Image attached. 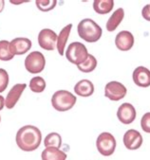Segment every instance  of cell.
I'll use <instances>...</instances> for the list:
<instances>
[{
    "instance_id": "cell-1",
    "label": "cell",
    "mask_w": 150,
    "mask_h": 160,
    "mask_svg": "<svg viewBox=\"0 0 150 160\" xmlns=\"http://www.w3.org/2000/svg\"><path fill=\"white\" fill-rule=\"evenodd\" d=\"M15 140L17 146L22 151L33 152L40 146L42 134L37 127L26 125L18 130Z\"/></svg>"
},
{
    "instance_id": "cell-2",
    "label": "cell",
    "mask_w": 150,
    "mask_h": 160,
    "mask_svg": "<svg viewBox=\"0 0 150 160\" xmlns=\"http://www.w3.org/2000/svg\"><path fill=\"white\" fill-rule=\"evenodd\" d=\"M79 36L85 42L94 43L97 42L102 36V28L92 19L85 18L80 21L77 27Z\"/></svg>"
},
{
    "instance_id": "cell-3",
    "label": "cell",
    "mask_w": 150,
    "mask_h": 160,
    "mask_svg": "<svg viewBox=\"0 0 150 160\" xmlns=\"http://www.w3.org/2000/svg\"><path fill=\"white\" fill-rule=\"evenodd\" d=\"M76 100V97L72 93L67 90H59L53 94L51 98V104L55 110L65 112L71 109L75 105Z\"/></svg>"
},
{
    "instance_id": "cell-4",
    "label": "cell",
    "mask_w": 150,
    "mask_h": 160,
    "mask_svg": "<svg viewBox=\"0 0 150 160\" xmlns=\"http://www.w3.org/2000/svg\"><path fill=\"white\" fill-rule=\"evenodd\" d=\"M88 52L85 46L80 42H73L70 44L66 51V57L69 62L74 65H81L88 57Z\"/></svg>"
},
{
    "instance_id": "cell-5",
    "label": "cell",
    "mask_w": 150,
    "mask_h": 160,
    "mask_svg": "<svg viewBox=\"0 0 150 160\" xmlns=\"http://www.w3.org/2000/svg\"><path fill=\"white\" fill-rule=\"evenodd\" d=\"M46 66L45 56L40 51H33L25 59V68L32 74H37L43 71Z\"/></svg>"
},
{
    "instance_id": "cell-6",
    "label": "cell",
    "mask_w": 150,
    "mask_h": 160,
    "mask_svg": "<svg viewBox=\"0 0 150 160\" xmlns=\"http://www.w3.org/2000/svg\"><path fill=\"white\" fill-rule=\"evenodd\" d=\"M96 147L98 152L104 156H109L113 154L116 149L115 138L110 133H102L96 140Z\"/></svg>"
},
{
    "instance_id": "cell-7",
    "label": "cell",
    "mask_w": 150,
    "mask_h": 160,
    "mask_svg": "<svg viewBox=\"0 0 150 160\" xmlns=\"http://www.w3.org/2000/svg\"><path fill=\"white\" fill-rule=\"evenodd\" d=\"M127 92V87L119 82H109L105 87V96L110 101L118 102L126 97Z\"/></svg>"
},
{
    "instance_id": "cell-8",
    "label": "cell",
    "mask_w": 150,
    "mask_h": 160,
    "mask_svg": "<svg viewBox=\"0 0 150 160\" xmlns=\"http://www.w3.org/2000/svg\"><path fill=\"white\" fill-rule=\"evenodd\" d=\"M57 34L49 28L42 29L38 34V44L46 50H53L57 46Z\"/></svg>"
},
{
    "instance_id": "cell-9",
    "label": "cell",
    "mask_w": 150,
    "mask_h": 160,
    "mask_svg": "<svg viewBox=\"0 0 150 160\" xmlns=\"http://www.w3.org/2000/svg\"><path fill=\"white\" fill-rule=\"evenodd\" d=\"M136 110L130 103H123L117 111L118 119L124 124H130L136 118Z\"/></svg>"
},
{
    "instance_id": "cell-10",
    "label": "cell",
    "mask_w": 150,
    "mask_h": 160,
    "mask_svg": "<svg viewBox=\"0 0 150 160\" xmlns=\"http://www.w3.org/2000/svg\"><path fill=\"white\" fill-rule=\"evenodd\" d=\"M115 45L118 49L122 51H127L131 49L134 45V36L127 30H123L119 32L115 38Z\"/></svg>"
},
{
    "instance_id": "cell-11",
    "label": "cell",
    "mask_w": 150,
    "mask_h": 160,
    "mask_svg": "<svg viewBox=\"0 0 150 160\" xmlns=\"http://www.w3.org/2000/svg\"><path fill=\"white\" fill-rule=\"evenodd\" d=\"M124 144L128 150H137L142 144V137L140 132L130 129L124 136Z\"/></svg>"
},
{
    "instance_id": "cell-12",
    "label": "cell",
    "mask_w": 150,
    "mask_h": 160,
    "mask_svg": "<svg viewBox=\"0 0 150 160\" xmlns=\"http://www.w3.org/2000/svg\"><path fill=\"white\" fill-rule=\"evenodd\" d=\"M26 87H27L26 83H17L12 87L5 100V105L8 109H13L14 107V105L17 103Z\"/></svg>"
},
{
    "instance_id": "cell-13",
    "label": "cell",
    "mask_w": 150,
    "mask_h": 160,
    "mask_svg": "<svg viewBox=\"0 0 150 160\" xmlns=\"http://www.w3.org/2000/svg\"><path fill=\"white\" fill-rule=\"evenodd\" d=\"M32 48V41L28 38H15L10 42V49L13 55H23Z\"/></svg>"
},
{
    "instance_id": "cell-14",
    "label": "cell",
    "mask_w": 150,
    "mask_h": 160,
    "mask_svg": "<svg viewBox=\"0 0 150 160\" xmlns=\"http://www.w3.org/2000/svg\"><path fill=\"white\" fill-rule=\"evenodd\" d=\"M133 82L140 87L150 86V70L144 67H138L133 71Z\"/></svg>"
},
{
    "instance_id": "cell-15",
    "label": "cell",
    "mask_w": 150,
    "mask_h": 160,
    "mask_svg": "<svg viewBox=\"0 0 150 160\" xmlns=\"http://www.w3.org/2000/svg\"><path fill=\"white\" fill-rule=\"evenodd\" d=\"M74 92L81 97H89L94 92V85L89 80H82L74 86Z\"/></svg>"
},
{
    "instance_id": "cell-16",
    "label": "cell",
    "mask_w": 150,
    "mask_h": 160,
    "mask_svg": "<svg viewBox=\"0 0 150 160\" xmlns=\"http://www.w3.org/2000/svg\"><path fill=\"white\" fill-rule=\"evenodd\" d=\"M41 157L42 160H66L67 153L58 148L49 147L42 152Z\"/></svg>"
},
{
    "instance_id": "cell-17",
    "label": "cell",
    "mask_w": 150,
    "mask_h": 160,
    "mask_svg": "<svg viewBox=\"0 0 150 160\" xmlns=\"http://www.w3.org/2000/svg\"><path fill=\"white\" fill-rule=\"evenodd\" d=\"M71 28H72V24H69L68 26H66L61 31H60V33L58 35V38H57V49H58V52L60 55H64V51H65V48H66V44H67V41L69 39V36H70V30H71Z\"/></svg>"
},
{
    "instance_id": "cell-18",
    "label": "cell",
    "mask_w": 150,
    "mask_h": 160,
    "mask_svg": "<svg viewBox=\"0 0 150 160\" xmlns=\"http://www.w3.org/2000/svg\"><path fill=\"white\" fill-rule=\"evenodd\" d=\"M124 16H125V12H124V9L120 8L118 10H116L113 14L109 17V19L107 20V23H106V29L108 31H114L118 26L121 24V22L123 21L124 19Z\"/></svg>"
},
{
    "instance_id": "cell-19",
    "label": "cell",
    "mask_w": 150,
    "mask_h": 160,
    "mask_svg": "<svg viewBox=\"0 0 150 160\" xmlns=\"http://www.w3.org/2000/svg\"><path fill=\"white\" fill-rule=\"evenodd\" d=\"M113 7V0H95L93 2V9L99 14H106L110 12Z\"/></svg>"
},
{
    "instance_id": "cell-20",
    "label": "cell",
    "mask_w": 150,
    "mask_h": 160,
    "mask_svg": "<svg viewBox=\"0 0 150 160\" xmlns=\"http://www.w3.org/2000/svg\"><path fill=\"white\" fill-rule=\"evenodd\" d=\"M77 67H78V69L82 72H85V73L92 72L97 67V60L93 55L89 54L87 59L83 63H81V65Z\"/></svg>"
},
{
    "instance_id": "cell-21",
    "label": "cell",
    "mask_w": 150,
    "mask_h": 160,
    "mask_svg": "<svg viewBox=\"0 0 150 160\" xmlns=\"http://www.w3.org/2000/svg\"><path fill=\"white\" fill-rule=\"evenodd\" d=\"M44 145L49 148V147H54L60 149L62 145V138L61 136L57 133H50L49 134L44 140Z\"/></svg>"
},
{
    "instance_id": "cell-22",
    "label": "cell",
    "mask_w": 150,
    "mask_h": 160,
    "mask_svg": "<svg viewBox=\"0 0 150 160\" xmlns=\"http://www.w3.org/2000/svg\"><path fill=\"white\" fill-rule=\"evenodd\" d=\"M13 54L11 52L10 49V42L7 40L0 41V60L7 62L13 58Z\"/></svg>"
},
{
    "instance_id": "cell-23",
    "label": "cell",
    "mask_w": 150,
    "mask_h": 160,
    "mask_svg": "<svg viewBox=\"0 0 150 160\" xmlns=\"http://www.w3.org/2000/svg\"><path fill=\"white\" fill-rule=\"evenodd\" d=\"M46 88V82L42 77H34L29 81V89L34 93H42Z\"/></svg>"
},
{
    "instance_id": "cell-24",
    "label": "cell",
    "mask_w": 150,
    "mask_h": 160,
    "mask_svg": "<svg viewBox=\"0 0 150 160\" xmlns=\"http://www.w3.org/2000/svg\"><path fill=\"white\" fill-rule=\"evenodd\" d=\"M37 8L42 12H49L55 8L57 1L56 0H37L35 1Z\"/></svg>"
},
{
    "instance_id": "cell-25",
    "label": "cell",
    "mask_w": 150,
    "mask_h": 160,
    "mask_svg": "<svg viewBox=\"0 0 150 160\" xmlns=\"http://www.w3.org/2000/svg\"><path fill=\"white\" fill-rule=\"evenodd\" d=\"M8 84H9V74L5 69L0 68V93L6 90Z\"/></svg>"
},
{
    "instance_id": "cell-26",
    "label": "cell",
    "mask_w": 150,
    "mask_h": 160,
    "mask_svg": "<svg viewBox=\"0 0 150 160\" xmlns=\"http://www.w3.org/2000/svg\"><path fill=\"white\" fill-rule=\"evenodd\" d=\"M141 126H142V129L145 133L150 134V112L142 116V120H141Z\"/></svg>"
},
{
    "instance_id": "cell-27",
    "label": "cell",
    "mask_w": 150,
    "mask_h": 160,
    "mask_svg": "<svg viewBox=\"0 0 150 160\" xmlns=\"http://www.w3.org/2000/svg\"><path fill=\"white\" fill-rule=\"evenodd\" d=\"M142 17L147 20V21H150V7L149 5H145L142 11Z\"/></svg>"
},
{
    "instance_id": "cell-28",
    "label": "cell",
    "mask_w": 150,
    "mask_h": 160,
    "mask_svg": "<svg viewBox=\"0 0 150 160\" xmlns=\"http://www.w3.org/2000/svg\"><path fill=\"white\" fill-rule=\"evenodd\" d=\"M4 105H5V99L0 95V111L4 108Z\"/></svg>"
},
{
    "instance_id": "cell-29",
    "label": "cell",
    "mask_w": 150,
    "mask_h": 160,
    "mask_svg": "<svg viewBox=\"0 0 150 160\" xmlns=\"http://www.w3.org/2000/svg\"><path fill=\"white\" fill-rule=\"evenodd\" d=\"M4 6H5V2L3 1V0H0V12H2Z\"/></svg>"
},
{
    "instance_id": "cell-30",
    "label": "cell",
    "mask_w": 150,
    "mask_h": 160,
    "mask_svg": "<svg viewBox=\"0 0 150 160\" xmlns=\"http://www.w3.org/2000/svg\"><path fill=\"white\" fill-rule=\"evenodd\" d=\"M0 121H1V117H0Z\"/></svg>"
},
{
    "instance_id": "cell-31",
    "label": "cell",
    "mask_w": 150,
    "mask_h": 160,
    "mask_svg": "<svg viewBox=\"0 0 150 160\" xmlns=\"http://www.w3.org/2000/svg\"><path fill=\"white\" fill-rule=\"evenodd\" d=\"M149 7H150V4H149Z\"/></svg>"
}]
</instances>
